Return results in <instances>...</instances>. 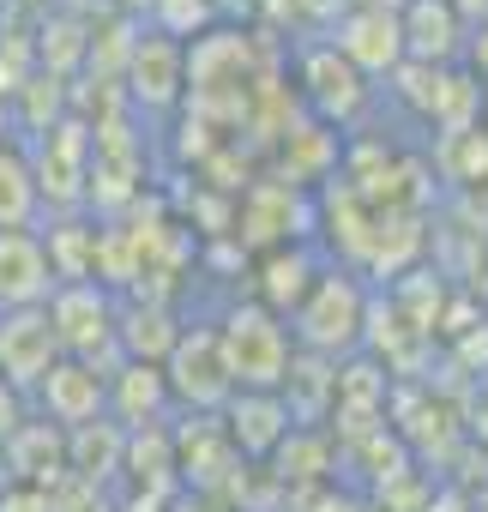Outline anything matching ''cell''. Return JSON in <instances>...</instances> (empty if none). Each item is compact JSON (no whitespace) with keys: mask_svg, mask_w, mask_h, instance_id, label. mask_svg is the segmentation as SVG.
Here are the masks:
<instances>
[]
</instances>
